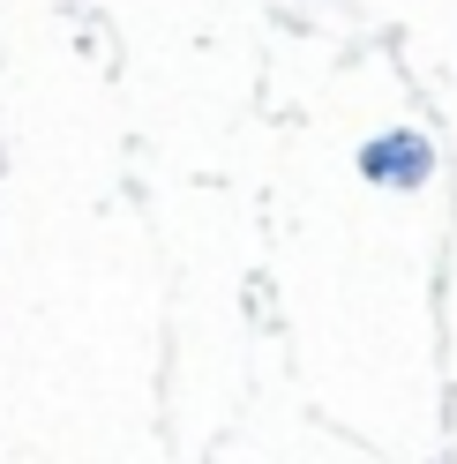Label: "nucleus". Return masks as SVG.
Instances as JSON below:
<instances>
[{
	"instance_id": "f257e3e1",
	"label": "nucleus",
	"mask_w": 457,
	"mask_h": 464,
	"mask_svg": "<svg viewBox=\"0 0 457 464\" xmlns=\"http://www.w3.org/2000/svg\"><path fill=\"white\" fill-rule=\"evenodd\" d=\"M360 172L375 188H420L427 172H435V150L413 135V128H390V135H375V142H360Z\"/></svg>"
}]
</instances>
